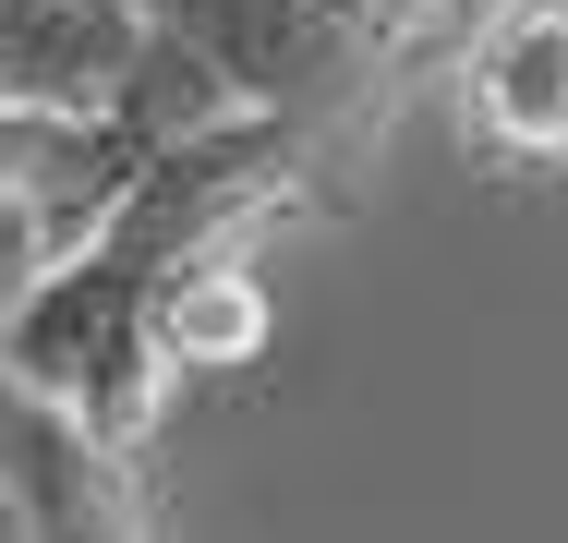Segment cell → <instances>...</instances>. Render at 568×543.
<instances>
[{"label":"cell","instance_id":"1","mask_svg":"<svg viewBox=\"0 0 568 543\" xmlns=\"http://www.w3.org/2000/svg\"><path fill=\"white\" fill-rule=\"evenodd\" d=\"M327 206H339V194H327V170H315L303 133H278V121H254V109L194 121L182 145H158L110 206L37 266L24 315L0 338V387L133 459V447L158 434V411H170L158 303H170L206 254H242L254 229L327 217Z\"/></svg>","mask_w":568,"mask_h":543},{"label":"cell","instance_id":"2","mask_svg":"<svg viewBox=\"0 0 568 543\" xmlns=\"http://www.w3.org/2000/svg\"><path fill=\"white\" fill-rule=\"evenodd\" d=\"M158 37H182L230 109L315 145L327 194H363L387 121L471 49L484 0H145Z\"/></svg>","mask_w":568,"mask_h":543},{"label":"cell","instance_id":"3","mask_svg":"<svg viewBox=\"0 0 568 543\" xmlns=\"http://www.w3.org/2000/svg\"><path fill=\"white\" fill-rule=\"evenodd\" d=\"M459 73V133L496 170H568V0H484Z\"/></svg>","mask_w":568,"mask_h":543},{"label":"cell","instance_id":"4","mask_svg":"<svg viewBox=\"0 0 568 543\" xmlns=\"http://www.w3.org/2000/svg\"><path fill=\"white\" fill-rule=\"evenodd\" d=\"M145 61V0H0V121H110Z\"/></svg>","mask_w":568,"mask_h":543},{"label":"cell","instance_id":"5","mask_svg":"<svg viewBox=\"0 0 568 543\" xmlns=\"http://www.w3.org/2000/svg\"><path fill=\"white\" fill-rule=\"evenodd\" d=\"M0 471H12L24 543H158V508H145L133 459L73 434L37 399H12V387H0Z\"/></svg>","mask_w":568,"mask_h":543},{"label":"cell","instance_id":"6","mask_svg":"<svg viewBox=\"0 0 568 543\" xmlns=\"http://www.w3.org/2000/svg\"><path fill=\"white\" fill-rule=\"evenodd\" d=\"M266 278L242 266V254H206L170 303H158V375L182 387V375H230V362H254L266 350Z\"/></svg>","mask_w":568,"mask_h":543},{"label":"cell","instance_id":"7","mask_svg":"<svg viewBox=\"0 0 568 543\" xmlns=\"http://www.w3.org/2000/svg\"><path fill=\"white\" fill-rule=\"evenodd\" d=\"M61 242H73L61 217L37 206V194H12V182H0V338H12V315H24V290H37V266H49Z\"/></svg>","mask_w":568,"mask_h":543},{"label":"cell","instance_id":"8","mask_svg":"<svg viewBox=\"0 0 568 543\" xmlns=\"http://www.w3.org/2000/svg\"><path fill=\"white\" fill-rule=\"evenodd\" d=\"M0 543H24V508H12V471H0Z\"/></svg>","mask_w":568,"mask_h":543}]
</instances>
